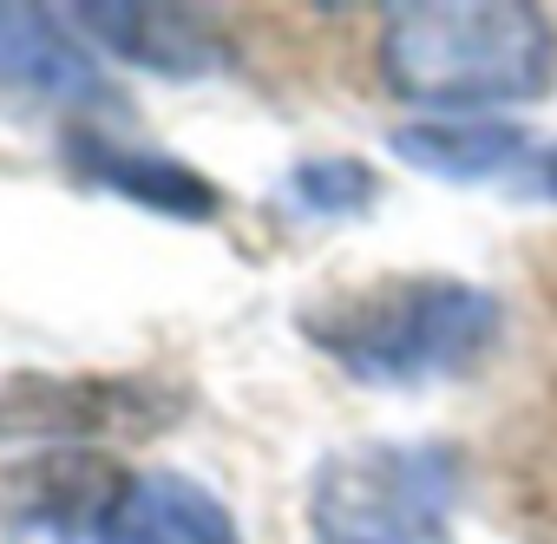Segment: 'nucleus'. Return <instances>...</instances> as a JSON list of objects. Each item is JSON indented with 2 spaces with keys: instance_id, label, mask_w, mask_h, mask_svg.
<instances>
[{
  "instance_id": "1a4fd4ad",
  "label": "nucleus",
  "mask_w": 557,
  "mask_h": 544,
  "mask_svg": "<svg viewBox=\"0 0 557 544\" xmlns=\"http://www.w3.org/2000/svg\"><path fill=\"white\" fill-rule=\"evenodd\" d=\"M53 8H0V92H27L53 106H99L106 79Z\"/></svg>"
},
{
  "instance_id": "f8f14e48",
  "label": "nucleus",
  "mask_w": 557,
  "mask_h": 544,
  "mask_svg": "<svg viewBox=\"0 0 557 544\" xmlns=\"http://www.w3.org/2000/svg\"><path fill=\"white\" fill-rule=\"evenodd\" d=\"M524 184H531L537 197H550V203H557V145H537V158H531Z\"/></svg>"
},
{
  "instance_id": "f03ea898",
  "label": "nucleus",
  "mask_w": 557,
  "mask_h": 544,
  "mask_svg": "<svg viewBox=\"0 0 557 544\" xmlns=\"http://www.w3.org/2000/svg\"><path fill=\"white\" fill-rule=\"evenodd\" d=\"M387 92L440 112L524 106L557 86V27L531 0H413L381 21Z\"/></svg>"
},
{
  "instance_id": "7ed1b4c3",
  "label": "nucleus",
  "mask_w": 557,
  "mask_h": 544,
  "mask_svg": "<svg viewBox=\"0 0 557 544\" xmlns=\"http://www.w3.org/2000/svg\"><path fill=\"white\" fill-rule=\"evenodd\" d=\"M466 492L453 440H355L309 479L315 544H433Z\"/></svg>"
},
{
  "instance_id": "20e7f679",
  "label": "nucleus",
  "mask_w": 557,
  "mask_h": 544,
  "mask_svg": "<svg viewBox=\"0 0 557 544\" xmlns=\"http://www.w3.org/2000/svg\"><path fill=\"white\" fill-rule=\"evenodd\" d=\"M190 413V387L164 374H14L0 381V440L8 446H138Z\"/></svg>"
},
{
  "instance_id": "6e6552de",
  "label": "nucleus",
  "mask_w": 557,
  "mask_h": 544,
  "mask_svg": "<svg viewBox=\"0 0 557 544\" xmlns=\"http://www.w3.org/2000/svg\"><path fill=\"white\" fill-rule=\"evenodd\" d=\"M99 544H243V531L203 479L132 472L99 524Z\"/></svg>"
},
{
  "instance_id": "39448f33",
  "label": "nucleus",
  "mask_w": 557,
  "mask_h": 544,
  "mask_svg": "<svg viewBox=\"0 0 557 544\" xmlns=\"http://www.w3.org/2000/svg\"><path fill=\"white\" fill-rule=\"evenodd\" d=\"M86 40H99L112 60L138 66V73H158V79H216L230 73V40L190 14V8H125V0H86V8L66 14Z\"/></svg>"
},
{
  "instance_id": "0eeeda50",
  "label": "nucleus",
  "mask_w": 557,
  "mask_h": 544,
  "mask_svg": "<svg viewBox=\"0 0 557 544\" xmlns=\"http://www.w3.org/2000/svg\"><path fill=\"white\" fill-rule=\"evenodd\" d=\"M125 479L132 472H119L99 453H34L27 466L0 479V511L34 531H53V537H79L106 524Z\"/></svg>"
},
{
  "instance_id": "9d476101",
  "label": "nucleus",
  "mask_w": 557,
  "mask_h": 544,
  "mask_svg": "<svg viewBox=\"0 0 557 544\" xmlns=\"http://www.w3.org/2000/svg\"><path fill=\"white\" fill-rule=\"evenodd\" d=\"M394 158L420 177H440V184H498V177H524L537 145L531 132L505 125V119H420V125H400L394 138Z\"/></svg>"
},
{
  "instance_id": "9b49d317",
  "label": "nucleus",
  "mask_w": 557,
  "mask_h": 544,
  "mask_svg": "<svg viewBox=\"0 0 557 544\" xmlns=\"http://www.w3.org/2000/svg\"><path fill=\"white\" fill-rule=\"evenodd\" d=\"M289 197L309 217H368L381 197V177L361 158H302L289 171Z\"/></svg>"
},
{
  "instance_id": "f257e3e1",
  "label": "nucleus",
  "mask_w": 557,
  "mask_h": 544,
  "mask_svg": "<svg viewBox=\"0 0 557 544\" xmlns=\"http://www.w3.org/2000/svg\"><path fill=\"white\" fill-rule=\"evenodd\" d=\"M302 342L368 387H433L472 374L505 329L492 289L466 276H381L296 316Z\"/></svg>"
},
{
  "instance_id": "423d86ee",
  "label": "nucleus",
  "mask_w": 557,
  "mask_h": 544,
  "mask_svg": "<svg viewBox=\"0 0 557 544\" xmlns=\"http://www.w3.org/2000/svg\"><path fill=\"white\" fill-rule=\"evenodd\" d=\"M60 151H66V171H73L86 190H106V197H119V203L158 210V217H171V223H210V217L223 210V190H216L203 171H190V164H177V158H164V151L119 145V138H106V132H66Z\"/></svg>"
}]
</instances>
